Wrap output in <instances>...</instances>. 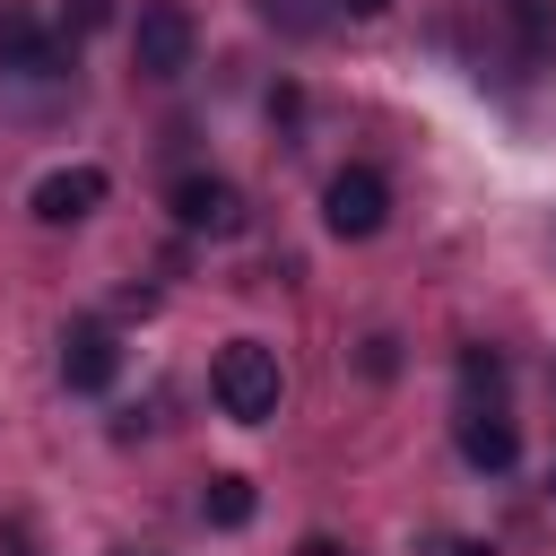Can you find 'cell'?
<instances>
[{
	"mask_svg": "<svg viewBox=\"0 0 556 556\" xmlns=\"http://www.w3.org/2000/svg\"><path fill=\"white\" fill-rule=\"evenodd\" d=\"M43 226H78V217H96L104 208V174L96 165H52L43 182H35V200H26Z\"/></svg>",
	"mask_w": 556,
	"mask_h": 556,
	"instance_id": "cell-7",
	"label": "cell"
},
{
	"mask_svg": "<svg viewBox=\"0 0 556 556\" xmlns=\"http://www.w3.org/2000/svg\"><path fill=\"white\" fill-rule=\"evenodd\" d=\"M191 52H200L191 9L148 0V9H139V26H130V61H139V78H182V70H191Z\"/></svg>",
	"mask_w": 556,
	"mask_h": 556,
	"instance_id": "cell-2",
	"label": "cell"
},
{
	"mask_svg": "<svg viewBox=\"0 0 556 556\" xmlns=\"http://www.w3.org/2000/svg\"><path fill=\"white\" fill-rule=\"evenodd\" d=\"M122 556H130V547H122Z\"/></svg>",
	"mask_w": 556,
	"mask_h": 556,
	"instance_id": "cell-16",
	"label": "cell"
},
{
	"mask_svg": "<svg viewBox=\"0 0 556 556\" xmlns=\"http://www.w3.org/2000/svg\"><path fill=\"white\" fill-rule=\"evenodd\" d=\"M61 382L70 391H113L122 382V339L104 321H70L61 330Z\"/></svg>",
	"mask_w": 556,
	"mask_h": 556,
	"instance_id": "cell-6",
	"label": "cell"
},
{
	"mask_svg": "<svg viewBox=\"0 0 556 556\" xmlns=\"http://www.w3.org/2000/svg\"><path fill=\"white\" fill-rule=\"evenodd\" d=\"M452 556H495V547H486V539H460V547H452Z\"/></svg>",
	"mask_w": 556,
	"mask_h": 556,
	"instance_id": "cell-14",
	"label": "cell"
},
{
	"mask_svg": "<svg viewBox=\"0 0 556 556\" xmlns=\"http://www.w3.org/2000/svg\"><path fill=\"white\" fill-rule=\"evenodd\" d=\"M252 504H261V495H252V478H235V469H217V478L200 486V513H208L217 530H243V521H252Z\"/></svg>",
	"mask_w": 556,
	"mask_h": 556,
	"instance_id": "cell-10",
	"label": "cell"
},
{
	"mask_svg": "<svg viewBox=\"0 0 556 556\" xmlns=\"http://www.w3.org/2000/svg\"><path fill=\"white\" fill-rule=\"evenodd\" d=\"M295 556H348V547H339V539H330V530H313V539H304V547H295Z\"/></svg>",
	"mask_w": 556,
	"mask_h": 556,
	"instance_id": "cell-13",
	"label": "cell"
},
{
	"mask_svg": "<svg viewBox=\"0 0 556 556\" xmlns=\"http://www.w3.org/2000/svg\"><path fill=\"white\" fill-rule=\"evenodd\" d=\"M321 217H330V235L365 243V235H382V217H391V182H382L374 165H339L330 191H321Z\"/></svg>",
	"mask_w": 556,
	"mask_h": 556,
	"instance_id": "cell-3",
	"label": "cell"
},
{
	"mask_svg": "<svg viewBox=\"0 0 556 556\" xmlns=\"http://www.w3.org/2000/svg\"><path fill=\"white\" fill-rule=\"evenodd\" d=\"M208 391H217V408H226L235 426H269V417H278V400H287L278 348H261V339H226V348H217V365H208Z\"/></svg>",
	"mask_w": 556,
	"mask_h": 556,
	"instance_id": "cell-1",
	"label": "cell"
},
{
	"mask_svg": "<svg viewBox=\"0 0 556 556\" xmlns=\"http://www.w3.org/2000/svg\"><path fill=\"white\" fill-rule=\"evenodd\" d=\"M96 26H113V0H61V35H70V43L96 35Z\"/></svg>",
	"mask_w": 556,
	"mask_h": 556,
	"instance_id": "cell-12",
	"label": "cell"
},
{
	"mask_svg": "<svg viewBox=\"0 0 556 556\" xmlns=\"http://www.w3.org/2000/svg\"><path fill=\"white\" fill-rule=\"evenodd\" d=\"M504 26H513V43H521L530 70L556 61V0H504Z\"/></svg>",
	"mask_w": 556,
	"mask_h": 556,
	"instance_id": "cell-9",
	"label": "cell"
},
{
	"mask_svg": "<svg viewBox=\"0 0 556 556\" xmlns=\"http://www.w3.org/2000/svg\"><path fill=\"white\" fill-rule=\"evenodd\" d=\"M174 226L182 235H243V191L226 174H182L174 182Z\"/></svg>",
	"mask_w": 556,
	"mask_h": 556,
	"instance_id": "cell-5",
	"label": "cell"
},
{
	"mask_svg": "<svg viewBox=\"0 0 556 556\" xmlns=\"http://www.w3.org/2000/svg\"><path fill=\"white\" fill-rule=\"evenodd\" d=\"M460 391H469V408H495V391H504V356H495V348H469V356H460Z\"/></svg>",
	"mask_w": 556,
	"mask_h": 556,
	"instance_id": "cell-11",
	"label": "cell"
},
{
	"mask_svg": "<svg viewBox=\"0 0 556 556\" xmlns=\"http://www.w3.org/2000/svg\"><path fill=\"white\" fill-rule=\"evenodd\" d=\"M460 460L469 469H513L521 460V434L504 408H460Z\"/></svg>",
	"mask_w": 556,
	"mask_h": 556,
	"instance_id": "cell-8",
	"label": "cell"
},
{
	"mask_svg": "<svg viewBox=\"0 0 556 556\" xmlns=\"http://www.w3.org/2000/svg\"><path fill=\"white\" fill-rule=\"evenodd\" d=\"M0 70L9 78H61L70 70V35H52L35 9H9L0 0Z\"/></svg>",
	"mask_w": 556,
	"mask_h": 556,
	"instance_id": "cell-4",
	"label": "cell"
},
{
	"mask_svg": "<svg viewBox=\"0 0 556 556\" xmlns=\"http://www.w3.org/2000/svg\"><path fill=\"white\" fill-rule=\"evenodd\" d=\"M348 9H356V17H374V9H391V0H348Z\"/></svg>",
	"mask_w": 556,
	"mask_h": 556,
	"instance_id": "cell-15",
	"label": "cell"
}]
</instances>
